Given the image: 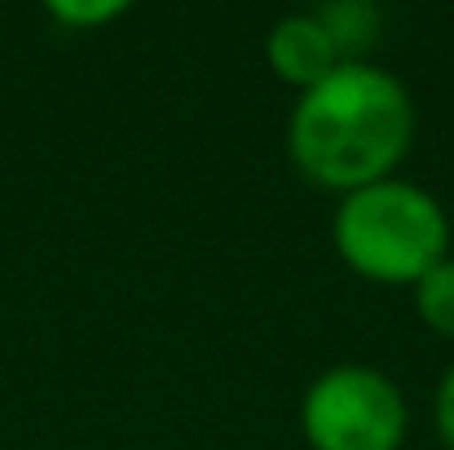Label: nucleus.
I'll use <instances>...</instances> for the list:
<instances>
[{
    "mask_svg": "<svg viewBox=\"0 0 454 450\" xmlns=\"http://www.w3.org/2000/svg\"><path fill=\"white\" fill-rule=\"evenodd\" d=\"M411 89L366 62H340L326 80L304 89L287 120V154L304 181L353 194L397 172L415 142Z\"/></svg>",
    "mask_w": 454,
    "mask_h": 450,
    "instance_id": "obj_1",
    "label": "nucleus"
},
{
    "mask_svg": "<svg viewBox=\"0 0 454 450\" xmlns=\"http://www.w3.org/2000/svg\"><path fill=\"white\" fill-rule=\"evenodd\" d=\"M331 243L353 274L371 283L415 288L442 257H450V217L424 186L384 177L375 186L340 194Z\"/></svg>",
    "mask_w": 454,
    "mask_h": 450,
    "instance_id": "obj_2",
    "label": "nucleus"
},
{
    "mask_svg": "<svg viewBox=\"0 0 454 450\" xmlns=\"http://www.w3.org/2000/svg\"><path fill=\"white\" fill-rule=\"evenodd\" d=\"M406 398L380 367H326L301 398V429L313 450H402Z\"/></svg>",
    "mask_w": 454,
    "mask_h": 450,
    "instance_id": "obj_3",
    "label": "nucleus"
},
{
    "mask_svg": "<svg viewBox=\"0 0 454 450\" xmlns=\"http://www.w3.org/2000/svg\"><path fill=\"white\" fill-rule=\"evenodd\" d=\"M265 58L274 67L278 80H287L292 89H313L317 80H326L344 58L335 49V40L326 36L322 18L309 9V13H287L270 27L265 36Z\"/></svg>",
    "mask_w": 454,
    "mask_h": 450,
    "instance_id": "obj_4",
    "label": "nucleus"
},
{
    "mask_svg": "<svg viewBox=\"0 0 454 450\" xmlns=\"http://www.w3.org/2000/svg\"><path fill=\"white\" fill-rule=\"evenodd\" d=\"M326 27V36L335 40L344 62H366V49L380 36V9L371 0H331L322 9H313Z\"/></svg>",
    "mask_w": 454,
    "mask_h": 450,
    "instance_id": "obj_5",
    "label": "nucleus"
},
{
    "mask_svg": "<svg viewBox=\"0 0 454 450\" xmlns=\"http://www.w3.org/2000/svg\"><path fill=\"white\" fill-rule=\"evenodd\" d=\"M415 309L437 336L454 340V257H442L415 283Z\"/></svg>",
    "mask_w": 454,
    "mask_h": 450,
    "instance_id": "obj_6",
    "label": "nucleus"
},
{
    "mask_svg": "<svg viewBox=\"0 0 454 450\" xmlns=\"http://www.w3.org/2000/svg\"><path fill=\"white\" fill-rule=\"evenodd\" d=\"M129 4L124 0H49V18L71 27V31H89V27H106L115 18H124Z\"/></svg>",
    "mask_w": 454,
    "mask_h": 450,
    "instance_id": "obj_7",
    "label": "nucleus"
},
{
    "mask_svg": "<svg viewBox=\"0 0 454 450\" xmlns=\"http://www.w3.org/2000/svg\"><path fill=\"white\" fill-rule=\"evenodd\" d=\"M433 424H437V438L454 450V362L446 367V375L437 380V393H433Z\"/></svg>",
    "mask_w": 454,
    "mask_h": 450,
    "instance_id": "obj_8",
    "label": "nucleus"
}]
</instances>
